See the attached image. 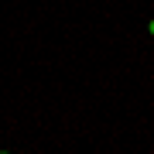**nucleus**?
<instances>
[{"label":"nucleus","mask_w":154,"mask_h":154,"mask_svg":"<svg viewBox=\"0 0 154 154\" xmlns=\"http://www.w3.org/2000/svg\"><path fill=\"white\" fill-rule=\"evenodd\" d=\"M147 31H151V34H154V17H151V21H147Z\"/></svg>","instance_id":"nucleus-1"}]
</instances>
